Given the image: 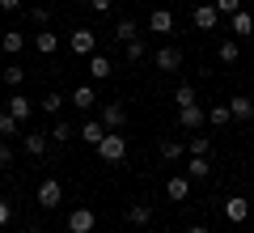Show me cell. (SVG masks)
I'll use <instances>...</instances> for the list:
<instances>
[{"mask_svg":"<svg viewBox=\"0 0 254 233\" xmlns=\"http://www.w3.org/2000/svg\"><path fill=\"white\" fill-rule=\"evenodd\" d=\"M93 149H98V157H102L106 165H119V161L127 157V136H119V132H106L98 144H93Z\"/></svg>","mask_w":254,"mask_h":233,"instance_id":"obj_1","label":"cell"},{"mask_svg":"<svg viewBox=\"0 0 254 233\" xmlns=\"http://www.w3.org/2000/svg\"><path fill=\"white\" fill-rule=\"evenodd\" d=\"M68 51L76 55V60H89L93 51H98V34H93V30H72V34H68Z\"/></svg>","mask_w":254,"mask_h":233,"instance_id":"obj_2","label":"cell"},{"mask_svg":"<svg viewBox=\"0 0 254 233\" xmlns=\"http://www.w3.org/2000/svg\"><path fill=\"white\" fill-rule=\"evenodd\" d=\"M178 123L187 127V132H199V127L208 123V110H203L199 102H190V106H178Z\"/></svg>","mask_w":254,"mask_h":233,"instance_id":"obj_3","label":"cell"},{"mask_svg":"<svg viewBox=\"0 0 254 233\" xmlns=\"http://www.w3.org/2000/svg\"><path fill=\"white\" fill-rule=\"evenodd\" d=\"M102 127H106V132H123L127 127V110L119 106V102H106V106H102Z\"/></svg>","mask_w":254,"mask_h":233,"instance_id":"obj_4","label":"cell"},{"mask_svg":"<svg viewBox=\"0 0 254 233\" xmlns=\"http://www.w3.org/2000/svg\"><path fill=\"white\" fill-rule=\"evenodd\" d=\"M93 225H98L93 208H76V212H68V233H93Z\"/></svg>","mask_w":254,"mask_h":233,"instance_id":"obj_5","label":"cell"},{"mask_svg":"<svg viewBox=\"0 0 254 233\" xmlns=\"http://www.w3.org/2000/svg\"><path fill=\"white\" fill-rule=\"evenodd\" d=\"M190 21H195V30H203V34H208V30H216V26H220V13L212 9V4H195Z\"/></svg>","mask_w":254,"mask_h":233,"instance_id":"obj_6","label":"cell"},{"mask_svg":"<svg viewBox=\"0 0 254 233\" xmlns=\"http://www.w3.org/2000/svg\"><path fill=\"white\" fill-rule=\"evenodd\" d=\"M60 199H64V187L55 178H43L38 182V204L43 208H60Z\"/></svg>","mask_w":254,"mask_h":233,"instance_id":"obj_7","label":"cell"},{"mask_svg":"<svg viewBox=\"0 0 254 233\" xmlns=\"http://www.w3.org/2000/svg\"><path fill=\"white\" fill-rule=\"evenodd\" d=\"M157 68H161V72H178V68H182V47L165 43L161 51H157Z\"/></svg>","mask_w":254,"mask_h":233,"instance_id":"obj_8","label":"cell"},{"mask_svg":"<svg viewBox=\"0 0 254 233\" xmlns=\"http://www.w3.org/2000/svg\"><path fill=\"white\" fill-rule=\"evenodd\" d=\"M246 216H250V204H246V195H229V199H225V221H229V225H242Z\"/></svg>","mask_w":254,"mask_h":233,"instance_id":"obj_9","label":"cell"},{"mask_svg":"<svg viewBox=\"0 0 254 233\" xmlns=\"http://www.w3.org/2000/svg\"><path fill=\"white\" fill-rule=\"evenodd\" d=\"M102 136H106V127H102V119H85V123L76 127V140H81V144H89V149H93V144L102 140Z\"/></svg>","mask_w":254,"mask_h":233,"instance_id":"obj_10","label":"cell"},{"mask_svg":"<svg viewBox=\"0 0 254 233\" xmlns=\"http://www.w3.org/2000/svg\"><path fill=\"white\" fill-rule=\"evenodd\" d=\"M165 195H170L174 204H182V199H190V178H187V174H174V178L165 182Z\"/></svg>","mask_w":254,"mask_h":233,"instance_id":"obj_11","label":"cell"},{"mask_svg":"<svg viewBox=\"0 0 254 233\" xmlns=\"http://www.w3.org/2000/svg\"><path fill=\"white\" fill-rule=\"evenodd\" d=\"M148 30H153V34H174V13L170 9H153L148 13Z\"/></svg>","mask_w":254,"mask_h":233,"instance_id":"obj_12","label":"cell"},{"mask_svg":"<svg viewBox=\"0 0 254 233\" xmlns=\"http://www.w3.org/2000/svg\"><path fill=\"white\" fill-rule=\"evenodd\" d=\"M9 115L17 119V123H26V119L34 115V102H30L26 93H13V98H9Z\"/></svg>","mask_w":254,"mask_h":233,"instance_id":"obj_13","label":"cell"},{"mask_svg":"<svg viewBox=\"0 0 254 233\" xmlns=\"http://www.w3.org/2000/svg\"><path fill=\"white\" fill-rule=\"evenodd\" d=\"M229 30H233L237 38H250V34H254V17H250L246 9H237L233 17H229Z\"/></svg>","mask_w":254,"mask_h":233,"instance_id":"obj_14","label":"cell"},{"mask_svg":"<svg viewBox=\"0 0 254 233\" xmlns=\"http://www.w3.org/2000/svg\"><path fill=\"white\" fill-rule=\"evenodd\" d=\"M225 106H229V115H233V119H254V98H246V93L229 98Z\"/></svg>","mask_w":254,"mask_h":233,"instance_id":"obj_15","label":"cell"},{"mask_svg":"<svg viewBox=\"0 0 254 233\" xmlns=\"http://www.w3.org/2000/svg\"><path fill=\"white\" fill-rule=\"evenodd\" d=\"M110 72H115V64H110L102 51H93V55H89V77H93V81H106Z\"/></svg>","mask_w":254,"mask_h":233,"instance_id":"obj_16","label":"cell"},{"mask_svg":"<svg viewBox=\"0 0 254 233\" xmlns=\"http://www.w3.org/2000/svg\"><path fill=\"white\" fill-rule=\"evenodd\" d=\"M21 144H26V153H30V157H43V153L51 149V136H43V132H30V136H21Z\"/></svg>","mask_w":254,"mask_h":233,"instance_id":"obj_17","label":"cell"},{"mask_svg":"<svg viewBox=\"0 0 254 233\" xmlns=\"http://www.w3.org/2000/svg\"><path fill=\"white\" fill-rule=\"evenodd\" d=\"M34 51L38 55H55L60 51V34H51V30L43 26V34H34Z\"/></svg>","mask_w":254,"mask_h":233,"instance_id":"obj_18","label":"cell"},{"mask_svg":"<svg viewBox=\"0 0 254 233\" xmlns=\"http://www.w3.org/2000/svg\"><path fill=\"white\" fill-rule=\"evenodd\" d=\"M110 38H119V43H131V38H140V26H136L131 17H119V21H115V34H110Z\"/></svg>","mask_w":254,"mask_h":233,"instance_id":"obj_19","label":"cell"},{"mask_svg":"<svg viewBox=\"0 0 254 233\" xmlns=\"http://www.w3.org/2000/svg\"><path fill=\"white\" fill-rule=\"evenodd\" d=\"M208 174H212L208 157H190V161H187V178H190V182H203Z\"/></svg>","mask_w":254,"mask_h":233,"instance_id":"obj_20","label":"cell"},{"mask_svg":"<svg viewBox=\"0 0 254 233\" xmlns=\"http://www.w3.org/2000/svg\"><path fill=\"white\" fill-rule=\"evenodd\" d=\"M157 153H161L165 161H178L182 153H187V144H182V140H170V136H165V140H161V144H157Z\"/></svg>","mask_w":254,"mask_h":233,"instance_id":"obj_21","label":"cell"},{"mask_svg":"<svg viewBox=\"0 0 254 233\" xmlns=\"http://www.w3.org/2000/svg\"><path fill=\"white\" fill-rule=\"evenodd\" d=\"M72 102H76V110H89L93 102H98V93H93V85H76V89H72Z\"/></svg>","mask_w":254,"mask_h":233,"instance_id":"obj_22","label":"cell"},{"mask_svg":"<svg viewBox=\"0 0 254 233\" xmlns=\"http://www.w3.org/2000/svg\"><path fill=\"white\" fill-rule=\"evenodd\" d=\"M187 153H190V157H208V153H212V136H190Z\"/></svg>","mask_w":254,"mask_h":233,"instance_id":"obj_23","label":"cell"},{"mask_svg":"<svg viewBox=\"0 0 254 233\" xmlns=\"http://www.w3.org/2000/svg\"><path fill=\"white\" fill-rule=\"evenodd\" d=\"M0 47H4V55H17L21 47H26V34H21V30H9V34L0 38Z\"/></svg>","mask_w":254,"mask_h":233,"instance_id":"obj_24","label":"cell"},{"mask_svg":"<svg viewBox=\"0 0 254 233\" xmlns=\"http://www.w3.org/2000/svg\"><path fill=\"white\" fill-rule=\"evenodd\" d=\"M216 55H220V64H237V55H242V47H237V38H225V43L216 47Z\"/></svg>","mask_w":254,"mask_h":233,"instance_id":"obj_25","label":"cell"},{"mask_svg":"<svg viewBox=\"0 0 254 233\" xmlns=\"http://www.w3.org/2000/svg\"><path fill=\"white\" fill-rule=\"evenodd\" d=\"M127 221H131V225H148V221H153V208H148V204H131V208H127Z\"/></svg>","mask_w":254,"mask_h":233,"instance_id":"obj_26","label":"cell"},{"mask_svg":"<svg viewBox=\"0 0 254 233\" xmlns=\"http://www.w3.org/2000/svg\"><path fill=\"white\" fill-rule=\"evenodd\" d=\"M208 123H212V127H229V123H233V115H229V106H225V102L208 110Z\"/></svg>","mask_w":254,"mask_h":233,"instance_id":"obj_27","label":"cell"},{"mask_svg":"<svg viewBox=\"0 0 254 233\" xmlns=\"http://www.w3.org/2000/svg\"><path fill=\"white\" fill-rule=\"evenodd\" d=\"M21 81H26V68H21V64H9V68H4V85H9V89H17Z\"/></svg>","mask_w":254,"mask_h":233,"instance_id":"obj_28","label":"cell"},{"mask_svg":"<svg viewBox=\"0 0 254 233\" xmlns=\"http://www.w3.org/2000/svg\"><path fill=\"white\" fill-rule=\"evenodd\" d=\"M51 140H55V144H68V140H72V123H68V119H60V123L51 127Z\"/></svg>","mask_w":254,"mask_h":233,"instance_id":"obj_29","label":"cell"},{"mask_svg":"<svg viewBox=\"0 0 254 233\" xmlns=\"http://www.w3.org/2000/svg\"><path fill=\"white\" fill-rule=\"evenodd\" d=\"M123 51H127V60H131V64H140V60H144V38H131V43H123Z\"/></svg>","mask_w":254,"mask_h":233,"instance_id":"obj_30","label":"cell"},{"mask_svg":"<svg viewBox=\"0 0 254 233\" xmlns=\"http://www.w3.org/2000/svg\"><path fill=\"white\" fill-rule=\"evenodd\" d=\"M17 132H21V123L9 115V110H0V136H17Z\"/></svg>","mask_w":254,"mask_h":233,"instance_id":"obj_31","label":"cell"},{"mask_svg":"<svg viewBox=\"0 0 254 233\" xmlns=\"http://www.w3.org/2000/svg\"><path fill=\"white\" fill-rule=\"evenodd\" d=\"M212 9H216L220 17H233V13L242 9V0H212Z\"/></svg>","mask_w":254,"mask_h":233,"instance_id":"obj_32","label":"cell"},{"mask_svg":"<svg viewBox=\"0 0 254 233\" xmlns=\"http://www.w3.org/2000/svg\"><path fill=\"white\" fill-rule=\"evenodd\" d=\"M174 102H178V106H190V102H195V85H178V89H174Z\"/></svg>","mask_w":254,"mask_h":233,"instance_id":"obj_33","label":"cell"},{"mask_svg":"<svg viewBox=\"0 0 254 233\" xmlns=\"http://www.w3.org/2000/svg\"><path fill=\"white\" fill-rule=\"evenodd\" d=\"M60 106H64L60 93H43V110H47V115H60Z\"/></svg>","mask_w":254,"mask_h":233,"instance_id":"obj_34","label":"cell"},{"mask_svg":"<svg viewBox=\"0 0 254 233\" xmlns=\"http://www.w3.org/2000/svg\"><path fill=\"white\" fill-rule=\"evenodd\" d=\"M9 221H13V204H9V199H0V229H4Z\"/></svg>","mask_w":254,"mask_h":233,"instance_id":"obj_35","label":"cell"},{"mask_svg":"<svg viewBox=\"0 0 254 233\" xmlns=\"http://www.w3.org/2000/svg\"><path fill=\"white\" fill-rule=\"evenodd\" d=\"M0 165H13V144L0 140Z\"/></svg>","mask_w":254,"mask_h":233,"instance_id":"obj_36","label":"cell"},{"mask_svg":"<svg viewBox=\"0 0 254 233\" xmlns=\"http://www.w3.org/2000/svg\"><path fill=\"white\" fill-rule=\"evenodd\" d=\"M30 17H34V21H38V26H47V21H51V13H47V9H43V4H38V9H30Z\"/></svg>","mask_w":254,"mask_h":233,"instance_id":"obj_37","label":"cell"},{"mask_svg":"<svg viewBox=\"0 0 254 233\" xmlns=\"http://www.w3.org/2000/svg\"><path fill=\"white\" fill-rule=\"evenodd\" d=\"M21 4H26V0H0V9H4V13H17Z\"/></svg>","mask_w":254,"mask_h":233,"instance_id":"obj_38","label":"cell"},{"mask_svg":"<svg viewBox=\"0 0 254 233\" xmlns=\"http://www.w3.org/2000/svg\"><path fill=\"white\" fill-rule=\"evenodd\" d=\"M89 9L93 13H110V0H89Z\"/></svg>","mask_w":254,"mask_h":233,"instance_id":"obj_39","label":"cell"},{"mask_svg":"<svg viewBox=\"0 0 254 233\" xmlns=\"http://www.w3.org/2000/svg\"><path fill=\"white\" fill-rule=\"evenodd\" d=\"M187 233H212V229H208V225H190Z\"/></svg>","mask_w":254,"mask_h":233,"instance_id":"obj_40","label":"cell"},{"mask_svg":"<svg viewBox=\"0 0 254 233\" xmlns=\"http://www.w3.org/2000/svg\"><path fill=\"white\" fill-rule=\"evenodd\" d=\"M30 233H43V229H30Z\"/></svg>","mask_w":254,"mask_h":233,"instance_id":"obj_41","label":"cell"}]
</instances>
